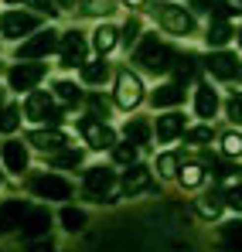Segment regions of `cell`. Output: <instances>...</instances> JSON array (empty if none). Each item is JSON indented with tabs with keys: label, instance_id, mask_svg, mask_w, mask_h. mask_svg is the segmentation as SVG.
<instances>
[{
	"label": "cell",
	"instance_id": "7c38bea8",
	"mask_svg": "<svg viewBox=\"0 0 242 252\" xmlns=\"http://www.w3.org/2000/svg\"><path fill=\"white\" fill-rule=\"evenodd\" d=\"M89 62V41L82 31H65L58 44V65L62 68H82Z\"/></svg>",
	"mask_w": 242,
	"mask_h": 252
},
{
	"label": "cell",
	"instance_id": "ab89813d",
	"mask_svg": "<svg viewBox=\"0 0 242 252\" xmlns=\"http://www.w3.org/2000/svg\"><path fill=\"white\" fill-rule=\"evenodd\" d=\"M222 191H225V208L236 211V215H242V181H232V184H225Z\"/></svg>",
	"mask_w": 242,
	"mask_h": 252
},
{
	"label": "cell",
	"instance_id": "83f0119b",
	"mask_svg": "<svg viewBox=\"0 0 242 252\" xmlns=\"http://www.w3.org/2000/svg\"><path fill=\"white\" fill-rule=\"evenodd\" d=\"M205 177H208V174H205L202 164H198L195 157H184V164H181V174H177V184H181L184 191H198V188L205 184Z\"/></svg>",
	"mask_w": 242,
	"mask_h": 252
},
{
	"label": "cell",
	"instance_id": "f35d334b",
	"mask_svg": "<svg viewBox=\"0 0 242 252\" xmlns=\"http://www.w3.org/2000/svg\"><path fill=\"white\" fill-rule=\"evenodd\" d=\"M85 221H89V218H85V211H82V208H72V205L62 208V225H65L69 232H82Z\"/></svg>",
	"mask_w": 242,
	"mask_h": 252
},
{
	"label": "cell",
	"instance_id": "681fc988",
	"mask_svg": "<svg viewBox=\"0 0 242 252\" xmlns=\"http://www.w3.org/2000/svg\"><path fill=\"white\" fill-rule=\"evenodd\" d=\"M7 3H17V0H7Z\"/></svg>",
	"mask_w": 242,
	"mask_h": 252
},
{
	"label": "cell",
	"instance_id": "f907efd6",
	"mask_svg": "<svg viewBox=\"0 0 242 252\" xmlns=\"http://www.w3.org/2000/svg\"><path fill=\"white\" fill-rule=\"evenodd\" d=\"M0 72H3V65H0Z\"/></svg>",
	"mask_w": 242,
	"mask_h": 252
},
{
	"label": "cell",
	"instance_id": "44dd1931",
	"mask_svg": "<svg viewBox=\"0 0 242 252\" xmlns=\"http://www.w3.org/2000/svg\"><path fill=\"white\" fill-rule=\"evenodd\" d=\"M184 89H188V85L174 82V79H171V82H164V85H157V89L150 92L154 109H167V113H171V109H177V106L184 102Z\"/></svg>",
	"mask_w": 242,
	"mask_h": 252
},
{
	"label": "cell",
	"instance_id": "ee69618b",
	"mask_svg": "<svg viewBox=\"0 0 242 252\" xmlns=\"http://www.w3.org/2000/svg\"><path fill=\"white\" fill-rule=\"evenodd\" d=\"M28 252H58L51 242H41V239H35V242H28Z\"/></svg>",
	"mask_w": 242,
	"mask_h": 252
},
{
	"label": "cell",
	"instance_id": "f546056e",
	"mask_svg": "<svg viewBox=\"0 0 242 252\" xmlns=\"http://www.w3.org/2000/svg\"><path fill=\"white\" fill-rule=\"evenodd\" d=\"M113 106H116V102H113L109 95H103L99 89L85 95V116H92V120H103V123H109V113H113Z\"/></svg>",
	"mask_w": 242,
	"mask_h": 252
},
{
	"label": "cell",
	"instance_id": "d6a6232c",
	"mask_svg": "<svg viewBox=\"0 0 242 252\" xmlns=\"http://www.w3.org/2000/svg\"><path fill=\"white\" fill-rule=\"evenodd\" d=\"M211 136H215L211 123H198V126H188V129H184V143H188L191 150H198V154L211 147Z\"/></svg>",
	"mask_w": 242,
	"mask_h": 252
},
{
	"label": "cell",
	"instance_id": "8fae6325",
	"mask_svg": "<svg viewBox=\"0 0 242 252\" xmlns=\"http://www.w3.org/2000/svg\"><path fill=\"white\" fill-rule=\"evenodd\" d=\"M24 143L35 147L44 157H51V154L65 150V147H72V140H69V133H65L62 126H31L28 136H24Z\"/></svg>",
	"mask_w": 242,
	"mask_h": 252
},
{
	"label": "cell",
	"instance_id": "1f68e13d",
	"mask_svg": "<svg viewBox=\"0 0 242 252\" xmlns=\"http://www.w3.org/2000/svg\"><path fill=\"white\" fill-rule=\"evenodd\" d=\"M218 154L225 160H242V133L239 129H222L218 133Z\"/></svg>",
	"mask_w": 242,
	"mask_h": 252
},
{
	"label": "cell",
	"instance_id": "7a4b0ae2",
	"mask_svg": "<svg viewBox=\"0 0 242 252\" xmlns=\"http://www.w3.org/2000/svg\"><path fill=\"white\" fill-rule=\"evenodd\" d=\"M24 188H28L31 198H41V201H62V205L75 194L72 181L62 177L58 170H38V174H28Z\"/></svg>",
	"mask_w": 242,
	"mask_h": 252
},
{
	"label": "cell",
	"instance_id": "f1b7e54d",
	"mask_svg": "<svg viewBox=\"0 0 242 252\" xmlns=\"http://www.w3.org/2000/svg\"><path fill=\"white\" fill-rule=\"evenodd\" d=\"M184 157H188V154H181V150H167V154H161V157H157V164H154L157 177H161V181H177Z\"/></svg>",
	"mask_w": 242,
	"mask_h": 252
},
{
	"label": "cell",
	"instance_id": "c3c4849f",
	"mask_svg": "<svg viewBox=\"0 0 242 252\" xmlns=\"http://www.w3.org/2000/svg\"><path fill=\"white\" fill-rule=\"evenodd\" d=\"M3 106H7V102H3V92H0V113H3Z\"/></svg>",
	"mask_w": 242,
	"mask_h": 252
},
{
	"label": "cell",
	"instance_id": "ba28073f",
	"mask_svg": "<svg viewBox=\"0 0 242 252\" xmlns=\"http://www.w3.org/2000/svg\"><path fill=\"white\" fill-rule=\"evenodd\" d=\"M38 31H41L38 14H28V10H7V14H0V38H7V41H21V38L28 41Z\"/></svg>",
	"mask_w": 242,
	"mask_h": 252
},
{
	"label": "cell",
	"instance_id": "5b68a950",
	"mask_svg": "<svg viewBox=\"0 0 242 252\" xmlns=\"http://www.w3.org/2000/svg\"><path fill=\"white\" fill-rule=\"evenodd\" d=\"M143 99H147L143 79L133 68H116V75H113V102L120 106L123 113H133Z\"/></svg>",
	"mask_w": 242,
	"mask_h": 252
},
{
	"label": "cell",
	"instance_id": "7dc6e473",
	"mask_svg": "<svg viewBox=\"0 0 242 252\" xmlns=\"http://www.w3.org/2000/svg\"><path fill=\"white\" fill-rule=\"evenodd\" d=\"M58 7H72V0H58Z\"/></svg>",
	"mask_w": 242,
	"mask_h": 252
},
{
	"label": "cell",
	"instance_id": "bcb514c9",
	"mask_svg": "<svg viewBox=\"0 0 242 252\" xmlns=\"http://www.w3.org/2000/svg\"><path fill=\"white\" fill-rule=\"evenodd\" d=\"M236 44H239V51H242V24L236 28Z\"/></svg>",
	"mask_w": 242,
	"mask_h": 252
},
{
	"label": "cell",
	"instance_id": "8992f818",
	"mask_svg": "<svg viewBox=\"0 0 242 252\" xmlns=\"http://www.w3.org/2000/svg\"><path fill=\"white\" fill-rule=\"evenodd\" d=\"M75 129H79V136L85 140V147L89 150H109L113 154V147L120 143V133L113 129L109 123H103V120H92V116H79L75 120Z\"/></svg>",
	"mask_w": 242,
	"mask_h": 252
},
{
	"label": "cell",
	"instance_id": "d6986e66",
	"mask_svg": "<svg viewBox=\"0 0 242 252\" xmlns=\"http://www.w3.org/2000/svg\"><path fill=\"white\" fill-rule=\"evenodd\" d=\"M195 211H198L202 221H218L222 211H225V191L211 184L208 191H202V194L195 198Z\"/></svg>",
	"mask_w": 242,
	"mask_h": 252
},
{
	"label": "cell",
	"instance_id": "9c48e42d",
	"mask_svg": "<svg viewBox=\"0 0 242 252\" xmlns=\"http://www.w3.org/2000/svg\"><path fill=\"white\" fill-rule=\"evenodd\" d=\"M58 44H62V34L55 28H41L38 34H31L28 41L17 44V62H41L51 51H58Z\"/></svg>",
	"mask_w": 242,
	"mask_h": 252
},
{
	"label": "cell",
	"instance_id": "484cf974",
	"mask_svg": "<svg viewBox=\"0 0 242 252\" xmlns=\"http://www.w3.org/2000/svg\"><path fill=\"white\" fill-rule=\"evenodd\" d=\"M92 51L99 55V58H106L116 44H120V28H113V24H99L96 31H92Z\"/></svg>",
	"mask_w": 242,
	"mask_h": 252
},
{
	"label": "cell",
	"instance_id": "ffe728a7",
	"mask_svg": "<svg viewBox=\"0 0 242 252\" xmlns=\"http://www.w3.org/2000/svg\"><path fill=\"white\" fill-rule=\"evenodd\" d=\"M218 106H222V99H218V89H211V82L195 85V116L202 123H208L211 116H218Z\"/></svg>",
	"mask_w": 242,
	"mask_h": 252
},
{
	"label": "cell",
	"instance_id": "6da1fadb",
	"mask_svg": "<svg viewBox=\"0 0 242 252\" xmlns=\"http://www.w3.org/2000/svg\"><path fill=\"white\" fill-rule=\"evenodd\" d=\"M177 58H181V51L174 44L161 41L157 34H143L140 44L133 48V65L140 72H147V75H171Z\"/></svg>",
	"mask_w": 242,
	"mask_h": 252
},
{
	"label": "cell",
	"instance_id": "30bf717a",
	"mask_svg": "<svg viewBox=\"0 0 242 252\" xmlns=\"http://www.w3.org/2000/svg\"><path fill=\"white\" fill-rule=\"evenodd\" d=\"M157 10V24H161L167 34H177V38H188V34H195V17H191V10L188 7H181V3H161V7H154Z\"/></svg>",
	"mask_w": 242,
	"mask_h": 252
},
{
	"label": "cell",
	"instance_id": "603a6c76",
	"mask_svg": "<svg viewBox=\"0 0 242 252\" xmlns=\"http://www.w3.org/2000/svg\"><path fill=\"white\" fill-rule=\"evenodd\" d=\"M123 140H130L133 147H147L150 140H154V123L150 120H143V116H133V120H126V126H123Z\"/></svg>",
	"mask_w": 242,
	"mask_h": 252
},
{
	"label": "cell",
	"instance_id": "836d02e7",
	"mask_svg": "<svg viewBox=\"0 0 242 252\" xmlns=\"http://www.w3.org/2000/svg\"><path fill=\"white\" fill-rule=\"evenodd\" d=\"M82 160H85V154H82L79 147H65V150H58V154L48 157L51 170H75V167H82Z\"/></svg>",
	"mask_w": 242,
	"mask_h": 252
},
{
	"label": "cell",
	"instance_id": "60d3db41",
	"mask_svg": "<svg viewBox=\"0 0 242 252\" xmlns=\"http://www.w3.org/2000/svg\"><path fill=\"white\" fill-rule=\"evenodd\" d=\"M225 116L236 126H242V92H232V95L225 99Z\"/></svg>",
	"mask_w": 242,
	"mask_h": 252
},
{
	"label": "cell",
	"instance_id": "e0dca14e",
	"mask_svg": "<svg viewBox=\"0 0 242 252\" xmlns=\"http://www.w3.org/2000/svg\"><path fill=\"white\" fill-rule=\"evenodd\" d=\"M51 225H55V218H51L48 205H31L28 218H24V228H21V239H28V242L44 239V235L51 232Z\"/></svg>",
	"mask_w": 242,
	"mask_h": 252
},
{
	"label": "cell",
	"instance_id": "cb8c5ba5",
	"mask_svg": "<svg viewBox=\"0 0 242 252\" xmlns=\"http://www.w3.org/2000/svg\"><path fill=\"white\" fill-rule=\"evenodd\" d=\"M79 79H82V85H89L92 92H96V89H103L106 79H109V62H106V58L85 62V65L79 68Z\"/></svg>",
	"mask_w": 242,
	"mask_h": 252
},
{
	"label": "cell",
	"instance_id": "b9f144b4",
	"mask_svg": "<svg viewBox=\"0 0 242 252\" xmlns=\"http://www.w3.org/2000/svg\"><path fill=\"white\" fill-rule=\"evenodd\" d=\"M82 10H85L89 17H103V14L113 10V0H82Z\"/></svg>",
	"mask_w": 242,
	"mask_h": 252
},
{
	"label": "cell",
	"instance_id": "7bdbcfd3",
	"mask_svg": "<svg viewBox=\"0 0 242 252\" xmlns=\"http://www.w3.org/2000/svg\"><path fill=\"white\" fill-rule=\"evenodd\" d=\"M24 3H31V7H35L38 14H48V17H55V10H58V7H55L51 0H24Z\"/></svg>",
	"mask_w": 242,
	"mask_h": 252
},
{
	"label": "cell",
	"instance_id": "4dcf8cb0",
	"mask_svg": "<svg viewBox=\"0 0 242 252\" xmlns=\"http://www.w3.org/2000/svg\"><path fill=\"white\" fill-rule=\"evenodd\" d=\"M218 249L222 252H242V218L218 228Z\"/></svg>",
	"mask_w": 242,
	"mask_h": 252
},
{
	"label": "cell",
	"instance_id": "7402d4cb",
	"mask_svg": "<svg viewBox=\"0 0 242 252\" xmlns=\"http://www.w3.org/2000/svg\"><path fill=\"white\" fill-rule=\"evenodd\" d=\"M51 95H55V102L62 106V109H75L85 102V92H82V85L69 82V79H58V82L51 85Z\"/></svg>",
	"mask_w": 242,
	"mask_h": 252
},
{
	"label": "cell",
	"instance_id": "ac0fdd59",
	"mask_svg": "<svg viewBox=\"0 0 242 252\" xmlns=\"http://www.w3.org/2000/svg\"><path fill=\"white\" fill-rule=\"evenodd\" d=\"M184 129H188L184 113L171 109V113L157 116V123H154V136H157V143H174V140H184Z\"/></svg>",
	"mask_w": 242,
	"mask_h": 252
},
{
	"label": "cell",
	"instance_id": "3957f363",
	"mask_svg": "<svg viewBox=\"0 0 242 252\" xmlns=\"http://www.w3.org/2000/svg\"><path fill=\"white\" fill-rule=\"evenodd\" d=\"M120 188V177H116V170L113 167H85L82 174V198L85 201H96V205H113L116 201V191Z\"/></svg>",
	"mask_w": 242,
	"mask_h": 252
},
{
	"label": "cell",
	"instance_id": "2e32d148",
	"mask_svg": "<svg viewBox=\"0 0 242 252\" xmlns=\"http://www.w3.org/2000/svg\"><path fill=\"white\" fill-rule=\"evenodd\" d=\"M0 160H3V167L10 170V174H28L31 167V154H28V143H21L17 136H7L3 143H0Z\"/></svg>",
	"mask_w": 242,
	"mask_h": 252
},
{
	"label": "cell",
	"instance_id": "74e56055",
	"mask_svg": "<svg viewBox=\"0 0 242 252\" xmlns=\"http://www.w3.org/2000/svg\"><path fill=\"white\" fill-rule=\"evenodd\" d=\"M137 157H140V147H133L130 140H123V143L113 147V164H120V167H133V164H140Z\"/></svg>",
	"mask_w": 242,
	"mask_h": 252
},
{
	"label": "cell",
	"instance_id": "5bb4252c",
	"mask_svg": "<svg viewBox=\"0 0 242 252\" xmlns=\"http://www.w3.org/2000/svg\"><path fill=\"white\" fill-rule=\"evenodd\" d=\"M205 72L218 82H236V79H242V62L236 51H211L205 58Z\"/></svg>",
	"mask_w": 242,
	"mask_h": 252
},
{
	"label": "cell",
	"instance_id": "d590c367",
	"mask_svg": "<svg viewBox=\"0 0 242 252\" xmlns=\"http://www.w3.org/2000/svg\"><path fill=\"white\" fill-rule=\"evenodd\" d=\"M191 7H198L205 14H215V21H225V17H232L236 10H242V7H229L225 0H191Z\"/></svg>",
	"mask_w": 242,
	"mask_h": 252
},
{
	"label": "cell",
	"instance_id": "4316f807",
	"mask_svg": "<svg viewBox=\"0 0 242 252\" xmlns=\"http://www.w3.org/2000/svg\"><path fill=\"white\" fill-rule=\"evenodd\" d=\"M229 41H236V28H232L229 21H211V24H208V34H205V44H208L211 51H225Z\"/></svg>",
	"mask_w": 242,
	"mask_h": 252
},
{
	"label": "cell",
	"instance_id": "e575fe53",
	"mask_svg": "<svg viewBox=\"0 0 242 252\" xmlns=\"http://www.w3.org/2000/svg\"><path fill=\"white\" fill-rule=\"evenodd\" d=\"M21 120H24V106H21V102H7L3 113H0V133L10 136V133L21 126Z\"/></svg>",
	"mask_w": 242,
	"mask_h": 252
},
{
	"label": "cell",
	"instance_id": "9a60e30c",
	"mask_svg": "<svg viewBox=\"0 0 242 252\" xmlns=\"http://www.w3.org/2000/svg\"><path fill=\"white\" fill-rule=\"evenodd\" d=\"M28 211H31V201H24V198H3L0 201V239L10 235V232L21 235Z\"/></svg>",
	"mask_w": 242,
	"mask_h": 252
},
{
	"label": "cell",
	"instance_id": "277c9868",
	"mask_svg": "<svg viewBox=\"0 0 242 252\" xmlns=\"http://www.w3.org/2000/svg\"><path fill=\"white\" fill-rule=\"evenodd\" d=\"M24 120L35 126H62L65 123V109L55 102V95L51 92H31L28 99H24Z\"/></svg>",
	"mask_w": 242,
	"mask_h": 252
},
{
	"label": "cell",
	"instance_id": "4fadbf2b",
	"mask_svg": "<svg viewBox=\"0 0 242 252\" xmlns=\"http://www.w3.org/2000/svg\"><path fill=\"white\" fill-rule=\"evenodd\" d=\"M150 191H157V181H154V170L147 164H133V167L123 170V177H120L123 198H137V194H150Z\"/></svg>",
	"mask_w": 242,
	"mask_h": 252
},
{
	"label": "cell",
	"instance_id": "52a82bcc",
	"mask_svg": "<svg viewBox=\"0 0 242 252\" xmlns=\"http://www.w3.org/2000/svg\"><path fill=\"white\" fill-rule=\"evenodd\" d=\"M44 79H48V65L44 62H17L14 68H7V85L14 92H24V95L38 92V85Z\"/></svg>",
	"mask_w": 242,
	"mask_h": 252
},
{
	"label": "cell",
	"instance_id": "d4e9b609",
	"mask_svg": "<svg viewBox=\"0 0 242 252\" xmlns=\"http://www.w3.org/2000/svg\"><path fill=\"white\" fill-rule=\"evenodd\" d=\"M205 68V62H198V55H191V51H184L181 58H177V65H174V82L181 85H198V72Z\"/></svg>",
	"mask_w": 242,
	"mask_h": 252
},
{
	"label": "cell",
	"instance_id": "816d5d0a",
	"mask_svg": "<svg viewBox=\"0 0 242 252\" xmlns=\"http://www.w3.org/2000/svg\"><path fill=\"white\" fill-rule=\"evenodd\" d=\"M239 7H242V0H239Z\"/></svg>",
	"mask_w": 242,
	"mask_h": 252
},
{
	"label": "cell",
	"instance_id": "f6af8a7d",
	"mask_svg": "<svg viewBox=\"0 0 242 252\" xmlns=\"http://www.w3.org/2000/svg\"><path fill=\"white\" fill-rule=\"evenodd\" d=\"M123 7H133V10H140V7H147V0H120Z\"/></svg>",
	"mask_w": 242,
	"mask_h": 252
},
{
	"label": "cell",
	"instance_id": "8d00e7d4",
	"mask_svg": "<svg viewBox=\"0 0 242 252\" xmlns=\"http://www.w3.org/2000/svg\"><path fill=\"white\" fill-rule=\"evenodd\" d=\"M143 38V24H140V17H126V24L120 28V44L123 48H137Z\"/></svg>",
	"mask_w": 242,
	"mask_h": 252
}]
</instances>
